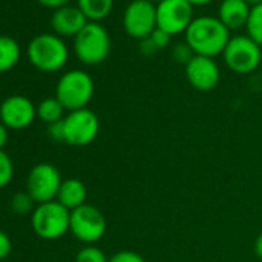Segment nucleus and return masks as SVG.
Returning <instances> with one entry per match:
<instances>
[{
	"instance_id": "obj_32",
	"label": "nucleus",
	"mask_w": 262,
	"mask_h": 262,
	"mask_svg": "<svg viewBox=\"0 0 262 262\" xmlns=\"http://www.w3.org/2000/svg\"><path fill=\"white\" fill-rule=\"evenodd\" d=\"M254 253L262 260V233H259L256 241H254Z\"/></svg>"
},
{
	"instance_id": "obj_18",
	"label": "nucleus",
	"mask_w": 262,
	"mask_h": 262,
	"mask_svg": "<svg viewBox=\"0 0 262 262\" xmlns=\"http://www.w3.org/2000/svg\"><path fill=\"white\" fill-rule=\"evenodd\" d=\"M113 5L114 0H77V7L88 22H100L105 19L111 13Z\"/></svg>"
},
{
	"instance_id": "obj_8",
	"label": "nucleus",
	"mask_w": 262,
	"mask_h": 262,
	"mask_svg": "<svg viewBox=\"0 0 262 262\" xmlns=\"http://www.w3.org/2000/svg\"><path fill=\"white\" fill-rule=\"evenodd\" d=\"M65 144L85 147L94 142L100 131V122L94 111L88 108L76 110L63 117Z\"/></svg>"
},
{
	"instance_id": "obj_2",
	"label": "nucleus",
	"mask_w": 262,
	"mask_h": 262,
	"mask_svg": "<svg viewBox=\"0 0 262 262\" xmlns=\"http://www.w3.org/2000/svg\"><path fill=\"white\" fill-rule=\"evenodd\" d=\"M30 63L43 73H56L68 62V47L57 34H39L27 48Z\"/></svg>"
},
{
	"instance_id": "obj_11",
	"label": "nucleus",
	"mask_w": 262,
	"mask_h": 262,
	"mask_svg": "<svg viewBox=\"0 0 262 262\" xmlns=\"http://www.w3.org/2000/svg\"><path fill=\"white\" fill-rule=\"evenodd\" d=\"M193 19V7L187 0H164L156 5L158 28L171 37L185 33Z\"/></svg>"
},
{
	"instance_id": "obj_5",
	"label": "nucleus",
	"mask_w": 262,
	"mask_h": 262,
	"mask_svg": "<svg viewBox=\"0 0 262 262\" xmlns=\"http://www.w3.org/2000/svg\"><path fill=\"white\" fill-rule=\"evenodd\" d=\"M71 211L57 201L39 204L31 213L34 233L45 241H56L70 231Z\"/></svg>"
},
{
	"instance_id": "obj_10",
	"label": "nucleus",
	"mask_w": 262,
	"mask_h": 262,
	"mask_svg": "<svg viewBox=\"0 0 262 262\" xmlns=\"http://www.w3.org/2000/svg\"><path fill=\"white\" fill-rule=\"evenodd\" d=\"M123 28L133 39L144 40L158 28L156 5L150 0H133L123 13Z\"/></svg>"
},
{
	"instance_id": "obj_27",
	"label": "nucleus",
	"mask_w": 262,
	"mask_h": 262,
	"mask_svg": "<svg viewBox=\"0 0 262 262\" xmlns=\"http://www.w3.org/2000/svg\"><path fill=\"white\" fill-rule=\"evenodd\" d=\"M48 135L54 142H65V129H63V119L48 125Z\"/></svg>"
},
{
	"instance_id": "obj_13",
	"label": "nucleus",
	"mask_w": 262,
	"mask_h": 262,
	"mask_svg": "<svg viewBox=\"0 0 262 262\" xmlns=\"http://www.w3.org/2000/svg\"><path fill=\"white\" fill-rule=\"evenodd\" d=\"M185 76L190 85L198 91H211L217 86L221 70L213 57L196 56L185 65Z\"/></svg>"
},
{
	"instance_id": "obj_25",
	"label": "nucleus",
	"mask_w": 262,
	"mask_h": 262,
	"mask_svg": "<svg viewBox=\"0 0 262 262\" xmlns=\"http://www.w3.org/2000/svg\"><path fill=\"white\" fill-rule=\"evenodd\" d=\"M173 57H174L178 62L187 65V63L194 57V53H193V50L187 45V42H184V43H178V45L174 47V50H173Z\"/></svg>"
},
{
	"instance_id": "obj_7",
	"label": "nucleus",
	"mask_w": 262,
	"mask_h": 262,
	"mask_svg": "<svg viewBox=\"0 0 262 262\" xmlns=\"http://www.w3.org/2000/svg\"><path fill=\"white\" fill-rule=\"evenodd\" d=\"M222 54L225 65L236 74L253 73L262 60L260 47L248 36L231 37Z\"/></svg>"
},
{
	"instance_id": "obj_12",
	"label": "nucleus",
	"mask_w": 262,
	"mask_h": 262,
	"mask_svg": "<svg viewBox=\"0 0 262 262\" xmlns=\"http://www.w3.org/2000/svg\"><path fill=\"white\" fill-rule=\"evenodd\" d=\"M37 117V106L22 94L7 97L0 103V122L8 129H25Z\"/></svg>"
},
{
	"instance_id": "obj_19",
	"label": "nucleus",
	"mask_w": 262,
	"mask_h": 262,
	"mask_svg": "<svg viewBox=\"0 0 262 262\" xmlns=\"http://www.w3.org/2000/svg\"><path fill=\"white\" fill-rule=\"evenodd\" d=\"M65 111H67V110L63 108V105L59 102V99H57L56 96H54V97H47V99H43V100L37 105V117H39L42 122L48 123V125L62 120V119L65 117V116H63Z\"/></svg>"
},
{
	"instance_id": "obj_9",
	"label": "nucleus",
	"mask_w": 262,
	"mask_h": 262,
	"mask_svg": "<svg viewBox=\"0 0 262 262\" xmlns=\"http://www.w3.org/2000/svg\"><path fill=\"white\" fill-rule=\"evenodd\" d=\"M62 182L63 181H62L60 171L54 165L48 162H42V164L34 165L31 171L28 173L27 191L31 194V198L34 199L37 205L51 202V201H56Z\"/></svg>"
},
{
	"instance_id": "obj_14",
	"label": "nucleus",
	"mask_w": 262,
	"mask_h": 262,
	"mask_svg": "<svg viewBox=\"0 0 262 262\" xmlns=\"http://www.w3.org/2000/svg\"><path fill=\"white\" fill-rule=\"evenodd\" d=\"M88 24L85 14L79 7L65 5L59 10H54L51 16V28L59 37H76Z\"/></svg>"
},
{
	"instance_id": "obj_22",
	"label": "nucleus",
	"mask_w": 262,
	"mask_h": 262,
	"mask_svg": "<svg viewBox=\"0 0 262 262\" xmlns=\"http://www.w3.org/2000/svg\"><path fill=\"white\" fill-rule=\"evenodd\" d=\"M34 199L31 198V194L28 191H24V193H16L13 196V201H11V207H13V211L17 213V214H28V213H33L34 211Z\"/></svg>"
},
{
	"instance_id": "obj_29",
	"label": "nucleus",
	"mask_w": 262,
	"mask_h": 262,
	"mask_svg": "<svg viewBox=\"0 0 262 262\" xmlns=\"http://www.w3.org/2000/svg\"><path fill=\"white\" fill-rule=\"evenodd\" d=\"M37 2L47 8H53V10H59L65 5H70V0H37Z\"/></svg>"
},
{
	"instance_id": "obj_24",
	"label": "nucleus",
	"mask_w": 262,
	"mask_h": 262,
	"mask_svg": "<svg viewBox=\"0 0 262 262\" xmlns=\"http://www.w3.org/2000/svg\"><path fill=\"white\" fill-rule=\"evenodd\" d=\"M108 262H147L139 253L131 251V250H120L114 253Z\"/></svg>"
},
{
	"instance_id": "obj_21",
	"label": "nucleus",
	"mask_w": 262,
	"mask_h": 262,
	"mask_svg": "<svg viewBox=\"0 0 262 262\" xmlns=\"http://www.w3.org/2000/svg\"><path fill=\"white\" fill-rule=\"evenodd\" d=\"M108 260L110 257H106L105 253L96 245H85L77 251L74 259V262H108Z\"/></svg>"
},
{
	"instance_id": "obj_28",
	"label": "nucleus",
	"mask_w": 262,
	"mask_h": 262,
	"mask_svg": "<svg viewBox=\"0 0 262 262\" xmlns=\"http://www.w3.org/2000/svg\"><path fill=\"white\" fill-rule=\"evenodd\" d=\"M11 248H13V244H11L10 236L5 231L0 230V260L5 259L11 253Z\"/></svg>"
},
{
	"instance_id": "obj_35",
	"label": "nucleus",
	"mask_w": 262,
	"mask_h": 262,
	"mask_svg": "<svg viewBox=\"0 0 262 262\" xmlns=\"http://www.w3.org/2000/svg\"><path fill=\"white\" fill-rule=\"evenodd\" d=\"M150 2H158V4H161V2H164V0H150Z\"/></svg>"
},
{
	"instance_id": "obj_23",
	"label": "nucleus",
	"mask_w": 262,
	"mask_h": 262,
	"mask_svg": "<svg viewBox=\"0 0 262 262\" xmlns=\"http://www.w3.org/2000/svg\"><path fill=\"white\" fill-rule=\"evenodd\" d=\"M14 176V165L11 158L4 151L0 150V188L7 187Z\"/></svg>"
},
{
	"instance_id": "obj_17",
	"label": "nucleus",
	"mask_w": 262,
	"mask_h": 262,
	"mask_svg": "<svg viewBox=\"0 0 262 262\" xmlns=\"http://www.w3.org/2000/svg\"><path fill=\"white\" fill-rule=\"evenodd\" d=\"M20 60V45L16 39L0 36V73L13 70Z\"/></svg>"
},
{
	"instance_id": "obj_33",
	"label": "nucleus",
	"mask_w": 262,
	"mask_h": 262,
	"mask_svg": "<svg viewBox=\"0 0 262 262\" xmlns=\"http://www.w3.org/2000/svg\"><path fill=\"white\" fill-rule=\"evenodd\" d=\"M187 2H188L191 7H202V5H207V4L213 2V0H187Z\"/></svg>"
},
{
	"instance_id": "obj_6",
	"label": "nucleus",
	"mask_w": 262,
	"mask_h": 262,
	"mask_svg": "<svg viewBox=\"0 0 262 262\" xmlns=\"http://www.w3.org/2000/svg\"><path fill=\"white\" fill-rule=\"evenodd\" d=\"M70 231L77 241L86 245H94L106 231V219L97 207L85 204L71 211Z\"/></svg>"
},
{
	"instance_id": "obj_4",
	"label": "nucleus",
	"mask_w": 262,
	"mask_h": 262,
	"mask_svg": "<svg viewBox=\"0 0 262 262\" xmlns=\"http://www.w3.org/2000/svg\"><path fill=\"white\" fill-rule=\"evenodd\" d=\"M111 51V39L103 25L88 22L74 37V53L85 65H99L106 60Z\"/></svg>"
},
{
	"instance_id": "obj_1",
	"label": "nucleus",
	"mask_w": 262,
	"mask_h": 262,
	"mask_svg": "<svg viewBox=\"0 0 262 262\" xmlns=\"http://www.w3.org/2000/svg\"><path fill=\"white\" fill-rule=\"evenodd\" d=\"M230 39V30L217 17L211 16L194 17L185 31V42L196 56H219Z\"/></svg>"
},
{
	"instance_id": "obj_26",
	"label": "nucleus",
	"mask_w": 262,
	"mask_h": 262,
	"mask_svg": "<svg viewBox=\"0 0 262 262\" xmlns=\"http://www.w3.org/2000/svg\"><path fill=\"white\" fill-rule=\"evenodd\" d=\"M150 40L153 42V45H155V47H156V50L159 51V50H164V48H167V47L170 45V42H171V36H170V34H167L165 31H162V30L156 28V30L151 33Z\"/></svg>"
},
{
	"instance_id": "obj_16",
	"label": "nucleus",
	"mask_w": 262,
	"mask_h": 262,
	"mask_svg": "<svg viewBox=\"0 0 262 262\" xmlns=\"http://www.w3.org/2000/svg\"><path fill=\"white\" fill-rule=\"evenodd\" d=\"M86 196H88V191H86L85 184L80 179L70 178V179H65L62 182L56 201L59 204H62L65 208H68L70 211H73V210L86 204L85 202Z\"/></svg>"
},
{
	"instance_id": "obj_30",
	"label": "nucleus",
	"mask_w": 262,
	"mask_h": 262,
	"mask_svg": "<svg viewBox=\"0 0 262 262\" xmlns=\"http://www.w3.org/2000/svg\"><path fill=\"white\" fill-rule=\"evenodd\" d=\"M142 42V45H141V50H142V53L144 54H147V56H150V54H155L158 50H156V47L153 45V42L150 40V37H147V39H144V40H141Z\"/></svg>"
},
{
	"instance_id": "obj_31",
	"label": "nucleus",
	"mask_w": 262,
	"mask_h": 262,
	"mask_svg": "<svg viewBox=\"0 0 262 262\" xmlns=\"http://www.w3.org/2000/svg\"><path fill=\"white\" fill-rule=\"evenodd\" d=\"M8 128L0 122V150H4V147L7 145L8 142Z\"/></svg>"
},
{
	"instance_id": "obj_3",
	"label": "nucleus",
	"mask_w": 262,
	"mask_h": 262,
	"mask_svg": "<svg viewBox=\"0 0 262 262\" xmlns=\"http://www.w3.org/2000/svg\"><path fill=\"white\" fill-rule=\"evenodd\" d=\"M94 96V82L82 70L67 71L56 85V97L67 111L86 108Z\"/></svg>"
},
{
	"instance_id": "obj_15",
	"label": "nucleus",
	"mask_w": 262,
	"mask_h": 262,
	"mask_svg": "<svg viewBox=\"0 0 262 262\" xmlns=\"http://www.w3.org/2000/svg\"><path fill=\"white\" fill-rule=\"evenodd\" d=\"M251 7L245 0H222L217 19L228 30H239L247 25Z\"/></svg>"
},
{
	"instance_id": "obj_34",
	"label": "nucleus",
	"mask_w": 262,
	"mask_h": 262,
	"mask_svg": "<svg viewBox=\"0 0 262 262\" xmlns=\"http://www.w3.org/2000/svg\"><path fill=\"white\" fill-rule=\"evenodd\" d=\"M245 2H247L250 7H254V5H259V4H262V0H245Z\"/></svg>"
},
{
	"instance_id": "obj_20",
	"label": "nucleus",
	"mask_w": 262,
	"mask_h": 262,
	"mask_svg": "<svg viewBox=\"0 0 262 262\" xmlns=\"http://www.w3.org/2000/svg\"><path fill=\"white\" fill-rule=\"evenodd\" d=\"M247 36L253 39L262 48V4L251 7L248 20H247Z\"/></svg>"
}]
</instances>
